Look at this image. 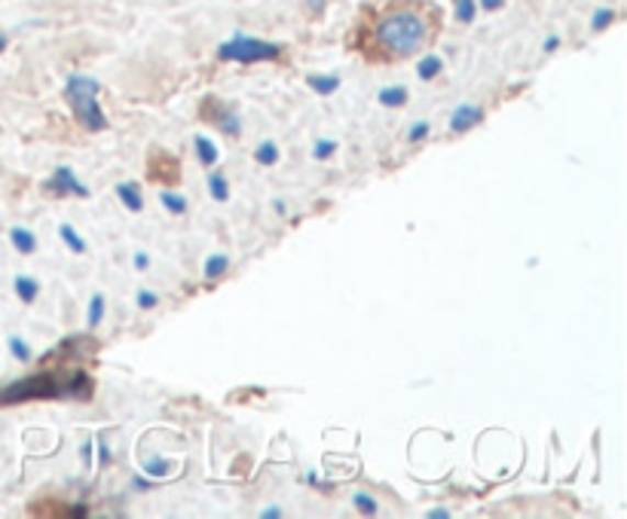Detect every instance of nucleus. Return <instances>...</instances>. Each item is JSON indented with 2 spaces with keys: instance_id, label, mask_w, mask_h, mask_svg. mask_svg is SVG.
<instances>
[{
  "instance_id": "nucleus-1",
  "label": "nucleus",
  "mask_w": 627,
  "mask_h": 519,
  "mask_svg": "<svg viewBox=\"0 0 627 519\" xmlns=\"http://www.w3.org/2000/svg\"><path fill=\"white\" fill-rule=\"evenodd\" d=\"M428 41V19L414 10H399L389 13L377 25V43L383 46L392 58L416 56Z\"/></svg>"
},
{
  "instance_id": "nucleus-2",
  "label": "nucleus",
  "mask_w": 627,
  "mask_h": 519,
  "mask_svg": "<svg viewBox=\"0 0 627 519\" xmlns=\"http://www.w3.org/2000/svg\"><path fill=\"white\" fill-rule=\"evenodd\" d=\"M99 95H101L99 80H92V77H86V74H71L68 83H65V101L71 104L77 123H80L86 132H92V135L108 132V126H111L108 116H104V111H101Z\"/></svg>"
},
{
  "instance_id": "nucleus-3",
  "label": "nucleus",
  "mask_w": 627,
  "mask_h": 519,
  "mask_svg": "<svg viewBox=\"0 0 627 519\" xmlns=\"http://www.w3.org/2000/svg\"><path fill=\"white\" fill-rule=\"evenodd\" d=\"M56 397H65V380L56 373H37L0 388V407H15L25 400H56Z\"/></svg>"
},
{
  "instance_id": "nucleus-4",
  "label": "nucleus",
  "mask_w": 627,
  "mask_h": 519,
  "mask_svg": "<svg viewBox=\"0 0 627 519\" xmlns=\"http://www.w3.org/2000/svg\"><path fill=\"white\" fill-rule=\"evenodd\" d=\"M282 46L272 41H260V37H248V34H236L217 46V58L221 61H233V65H257V61H279L282 58Z\"/></svg>"
},
{
  "instance_id": "nucleus-5",
  "label": "nucleus",
  "mask_w": 627,
  "mask_h": 519,
  "mask_svg": "<svg viewBox=\"0 0 627 519\" xmlns=\"http://www.w3.org/2000/svg\"><path fill=\"white\" fill-rule=\"evenodd\" d=\"M46 190L53 193V196H77V199H89V187H83V181L74 174V169L68 166H58L53 171V178L46 181Z\"/></svg>"
},
{
  "instance_id": "nucleus-6",
  "label": "nucleus",
  "mask_w": 627,
  "mask_h": 519,
  "mask_svg": "<svg viewBox=\"0 0 627 519\" xmlns=\"http://www.w3.org/2000/svg\"><path fill=\"white\" fill-rule=\"evenodd\" d=\"M481 123H484V108H478V104H462V108H457L454 116H450V132H454V135H466V132H471L474 126H481Z\"/></svg>"
},
{
  "instance_id": "nucleus-7",
  "label": "nucleus",
  "mask_w": 627,
  "mask_h": 519,
  "mask_svg": "<svg viewBox=\"0 0 627 519\" xmlns=\"http://www.w3.org/2000/svg\"><path fill=\"white\" fill-rule=\"evenodd\" d=\"M96 392V385H92V376L83 373V370H74L71 376L65 380V397H71V400H89Z\"/></svg>"
},
{
  "instance_id": "nucleus-8",
  "label": "nucleus",
  "mask_w": 627,
  "mask_h": 519,
  "mask_svg": "<svg viewBox=\"0 0 627 519\" xmlns=\"http://www.w3.org/2000/svg\"><path fill=\"white\" fill-rule=\"evenodd\" d=\"M116 196L123 199V205H126L128 211H135V214H142L144 211V196L142 190H138V183H120V187H116Z\"/></svg>"
},
{
  "instance_id": "nucleus-9",
  "label": "nucleus",
  "mask_w": 627,
  "mask_h": 519,
  "mask_svg": "<svg viewBox=\"0 0 627 519\" xmlns=\"http://www.w3.org/2000/svg\"><path fill=\"white\" fill-rule=\"evenodd\" d=\"M205 120H214L217 126H221V132H227V135H239L243 132V123H239V116H236V111H229V108H224V111L217 113H202Z\"/></svg>"
},
{
  "instance_id": "nucleus-10",
  "label": "nucleus",
  "mask_w": 627,
  "mask_h": 519,
  "mask_svg": "<svg viewBox=\"0 0 627 519\" xmlns=\"http://www.w3.org/2000/svg\"><path fill=\"white\" fill-rule=\"evenodd\" d=\"M306 83H310L313 92L328 99V95H334V92L340 89V77H334V74H313V77H306Z\"/></svg>"
},
{
  "instance_id": "nucleus-11",
  "label": "nucleus",
  "mask_w": 627,
  "mask_h": 519,
  "mask_svg": "<svg viewBox=\"0 0 627 519\" xmlns=\"http://www.w3.org/2000/svg\"><path fill=\"white\" fill-rule=\"evenodd\" d=\"M15 284V294H19V300H22V303H34V300H37V296H41V281L37 279H29V275H19V279L13 281Z\"/></svg>"
},
{
  "instance_id": "nucleus-12",
  "label": "nucleus",
  "mask_w": 627,
  "mask_h": 519,
  "mask_svg": "<svg viewBox=\"0 0 627 519\" xmlns=\"http://www.w3.org/2000/svg\"><path fill=\"white\" fill-rule=\"evenodd\" d=\"M10 241H13V248L19 253L37 251V239H34V233H31V229H22V226H15L13 233H10Z\"/></svg>"
},
{
  "instance_id": "nucleus-13",
  "label": "nucleus",
  "mask_w": 627,
  "mask_h": 519,
  "mask_svg": "<svg viewBox=\"0 0 627 519\" xmlns=\"http://www.w3.org/2000/svg\"><path fill=\"white\" fill-rule=\"evenodd\" d=\"M407 89L404 86H389V89H383L380 95H377V101L383 104V108H404L407 104Z\"/></svg>"
},
{
  "instance_id": "nucleus-14",
  "label": "nucleus",
  "mask_w": 627,
  "mask_h": 519,
  "mask_svg": "<svg viewBox=\"0 0 627 519\" xmlns=\"http://www.w3.org/2000/svg\"><path fill=\"white\" fill-rule=\"evenodd\" d=\"M444 70V61L438 56H426L423 58V61H419V65H416V77H419V80H435V77H438V74H441Z\"/></svg>"
},
{
  "instance_id": "nucleus-15",
  "label": "nucleus",
  "mask_w": 627,
  "mask_h": 519,
  "mask_svg": "<svg viewBox=\"0 0 627 519\" xmlns=\"http://www.w3.org/2000/svg\"><path fill=\"white\" fill-rule=\"evenodd\" d=\"M197 156H200V162L205 169L217 166V147L209 138H202V135H197Z\"/></svg>"
},
{
  "instance_id": "nucleus-16",
  "label": "nucleus",
  "mask_w": 627,
  "mask_h": 519,
  "mask_svg": "<svg viewBox=\"0 0 627 519\" xmlns=\"http://www.w3.org/2000/svg\"><path fill=\"white\" fill-rule=\"evenodd\" d=\"M227 269H229L227 253H214V257H209V263H205V279L209 281L221 279V275H227Z\"/></svg>"
},
{
  "instance_id": "nucleus-17",
  "label": "nucleus",
  "mask_w": 627,
  "mask_h": 519,
  "mask_svg": "<svg viewBox=\"0 0 627 519\" xmlns=\"http://www.w3.org/2000/svg\"><path fill=\"white\" fill-rule=\"evenodd\" d=\"M104 309H108L104 296L101 294L92 296V303H89V315H86V327H89V330H96V327L104 321Z\"/></svg>"
},
{
  "instance_id": "nucleus-18",
  "label": "nucleus",
  "mask_w": 627,
  "mask_h": 519,
  "mask_svg": "<svg viewBox=\"0 0 627 519\" xmlns=\"http://www.w3.org/2000/svg\"><path fill=\"white\" fill-rule=\"evenodd\" d=\"M58 236H61V241H65V245H68L74 253H86V241L80 239V233H77L74 226L61 224L58 226Z\"/></svg>"
},
{
  "instance_id": "nucleus-19",
  "label": "nucleus",
  "mask_w": 627,
  "mask_h": 519,
  "mask_svg": "<svg viewBox=\"0 0 627 519\" xmlns=\"http://www.w3.org/2000/svg\"><path fill=\"white\" fill-rule=\"evenodd\" d=\"M209 193H212L214 202H229V181L224 174H212L209 178Z\"/></svg>"
},
{
  "instance_id": "nucleus-20",
  "label": "nucleus",
  "mask_w": 627,
  "mask_h": 519,
  "mask_svg": "<svg viewBox=\"0 0 627 519\" xmlns=\"http://www.w3.org/2000/svg\"><path fill=\"white\" fill-rule=\"evenodd\" d=\"M255 159L260 166H276V162H279V147H276L272 140H264L255 150Z\"/></svg>"
},
{
  "instance_id": "nucleus-21",
  "label": "nucleus",
  "mask_w": 627,
  "mask_h": 519,
  "mask_svg": "<svg viewBox=\"0 0 627 519\" xmlns=\"http://www.w3.org/2000/svg\"><path fill=\"white\" fill-rule=\"evenodd\" d=\"M454 7H457V19L462 25L474 22V15H478V3L474 0H454Z\"/></svg>"
},
{
  "instance_id": "nucleus-22",
  "label": "nucleus",
  "mask_w": 627,
  "mask_h": 519,
  "mask_svg": "<svg viewBox=\"0 0 627 519\" xmlns=\"http://www.w3.org/2000/svg\"><path fill=\"white\" fill-rule=\"evenodd\" d=\"M159 199H163V205H166L171 214H178V217H181V214H187V199L184 196H178V193H169V190H166V193H163Z\"/></svg>"
},
{
  "instance_id": "nucleus-23",
  "label": "nucleus",
  "mask_w": 627,
  "mask_h": 519,
  "mask_svg": "<svg viewBox=\"0 0 627 519\" xmlns=\"http://www.w3.org/2000/svg\"><path fill=\"white\" fill-rule=\"evenodd\" d=\"M352 505L365 514V517H377L380 514V507H377V501H373L371 495H365V492H358L356 498H352Z\"/></svg>"
},
{
  "instance_id": "nucleus-24",
  "label": "nucleus",
  "mask_w": 627,
  "mask_h": 519,
  "mask_svg": "<svg viewBox=\"0 0 627 519\" xmlns=\"http://www.w3.org/2000/svg\"><path fill=\"white\" fill-rule=\"evenodd\" d=\"M10 351H13L15 361H31L34 354H31V346L25 342V339L19 337H10Z\"/></svg>"
},
{
  "instance_id": "nucleus-25",
  "label": "nucleus",
  "mask_w": 627,
  "mask_h": 519,
  "mask_svg": "<svg viewBox=\"0 0 627 519\" xmlns=\"http://www.w3.org/2000/svg\"><path fill=\"white\" fill-rule=\"evenodd\" d=\"M334 154H337V140H315L313 156L318 162H325V159H331Z\"/></svg>"
},
{
  "instance_id": "nucleus-26",
  "label": "nucleus",
  "mask_w": 627,
  "mask_h": 519,
  "mask_svg": "<svg viewBox=\"0 0 627 519\" xmlns=\"http://www.w3.org/2000/svg\"><path fill=\"white\" fill-rule=\"evenodd\" d=\"M613 19H615L613 10H597V13H594V22H591V29L594 31L609 29V25H613Z\"/></svg>"
},
{
  "instance_id": "nucleus-27",
  "label": "nucleus",
  "mask_w": 627,
  "mask_h": 519,
  "mask_svg": "<svg viewBox=\"0 0 627 519\" xmlns=\"http://www.w3.org/2000/svg\"><path fill=\"white\" fill-rule=\"evenodd\" d=\"M159 296L154 291H138V309H157Z\"/></svg>"
},
{
  "instance_id": "nucleus-28",
  "label": "nucleus",
  "mask_w": 627,
  "mask_h": 519,
  "mask_svg": "<svg viewBox=\"0 0 627 519\" xmlns=\"http://www.w3.org/2000/svg\"><path fill=\"white\" fill-rule=\"evenodd\" d=\"M428 132H432V126H428V123H416V126L407 132V140H411V144H419V140L428 138Z\"/></svg>"
},
{
  "instance_id": "nucleus-29",
  "label": "nucleus",
  "mask_w": 627,
  "mask_h": 519,
  "mask_svg": "<svg viewBox=\"0 0 627 519\" xmlns=\"http://www.w3.org/2000/svg\"><path fill=\"white\" fill-rule=\"evenodd\" d=\"M144 471H147L150 477H166V474H169V464L166 462H147L144 464Z\"/></svg>"
},
{
  "instance_id": "nucleus-30",
  "label": "nucleus",
  "mask_w": 627,
  "mask_h": 519,
  "mask_svg": "<svg viewBox=\"0 0 627 519\" xmlns=\"http://www.w3.org/2000/svg\"><path fill=\"white\" fill-rule=\"evenodd\" d=\"M502 7H505V0H481V10H486V13H496Z\"/></svg>"
},
{
  "instance_id": "nucleus-31",
  "label": "nucleus",
  "mask_w": 627,
  "mask_h": 519,
  "mask_svg": "<svg viewBox=\"0 0 627 519\" xmlns=\"http://www.w3.org/2000/svg\"><path fill=\"white\" fill-rule=\"evenodd\" d=\"M99 462L111 464V450H108V443H104V440H99Z\"/></svg>"
},
{
  "instance_id": "nucleus-32",
  "label": "nucleus",
  "mask_w": 627,
  "mask_h": 519,
  "mask_svg": "<svg viewBox=\"0 0 627 519\" xmlns=\"http://www.w3.org/2000/svg\"><path fill=\"white\" fill-rule=\"evenodd\" d=\"M428 519H450V510H444V507H435V510H428Z\"/></svg>"
},
{
  "instance_id": "nucleus-33",
  "label": "nucleus",
  "mask_w": 627,
  "mask_h": 519,
  "mask_svg": "<svg viewBox=\"0 0 627 519\" xmlns=\"http://www.w3.org/2000/svg\"><path fill=\"white\" fill-rule=\"evenodd\" d=\"M150 267V257L147 253H135V269H147Z\"/></svg>"
},
{
  "instance_id": "nucleus-34",
  "label": "nucleus",
  "mask_w": 627,
  "mask_h": 519,
  "mask_svg": "<svg viewBox=\"0 0 627 519\" xmlns=\"http://www.w3.org/2000/svg\"><path fill=\"white\" fill-rule=\"evenodd\" d=\"M279 517H282V510H279V507H267V510L260 514V519H279Z\"/></svg>"
},
{
  "instance_id": "nucleus-35",
  "label": "nucleus",
  "mask_w": 627,
  "mask_h": 519,
  "mask_svg": "<svg viewBox=\"0 0 627 519\" xmlns=\"http://www.w3.org/2000/svg\"><path fill=\"white\" fill-rule=\"evenodd\" d=\"M272 208H276V214H285L288 205H285V202H282V199H272Z\"/></svg>"
},
{
  "instance_id": "nucleus-36",
  "label": "nucleus",
  "mask_w": 627,
  "mask_h": 519,
  "mask_svg": "<svg viewBox=\"0 0 627 519\" xmlns=\"http://www.w3.org/2000/svg\"><path fill=\"white\" fill-rule=\"evenodd\" d=\"M557 46H560V41H557V37H548V41H545V53H555Z\"/></svg>"
},
{
  "instance_id": "nucleus-37",
  "label": "nucleus",
  "mask_w": 627,
  "mask_h": 519,
  "mask_svg": "<svg viewBox=\"0 0 627 519\" xmlns=\"http://www.w3.org/2000/svg\"><path fill=\"white\" fill-rule=\"evenodd\" d=\"M83 462L92 464V443H83Z\"/></svg>"
},
{
  "instance_id": "nucleus-38",
  "label": "nucleus",
  "mask_w": 627,
  "mask_h": 519,
  "mask_svg": "<svg viewBox=\"0 0 627 519\" xmlns=\"http://www.w3.org/2000/svg\"><path fill=\"white\" fill-rule=\"evenodd\" d=\"M310 7H313V13H322V10H325V0H310Z\"/></svg>"
},
{
  "instance_id": "nucleus-39",
  "label": "nucleus",
  "mask_w": 627,
  "mask_h": 519,
  "mask_svg": "<svg viewBox=\"0 0 627 519\" xmlns=\"http://www.w3.org/2000/svg\"><path fill=\"white\" fill-rule=\"evenodd\" d=\"M7 43H10V41H7V37H3V34H0V53H3V49H7Z\"/></svg>"
}]
</instances>
